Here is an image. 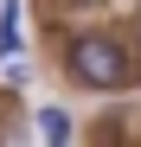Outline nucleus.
<instances>
[{
	"instance_id": "nucleus-1",
	"label": "nucleus",
	"mask_w": 141,
	"mask_h": 147,
	"mask_svg": "<svg viewBox=\"0 0 141 147\" xmlns=\"http://www.w3.org/2000/svg\"><path fill=\"white\" fill-rule=\"evenodd\" d=\"M64 70H70V83H83V90H96V96H115V90H128V83L141 77L135 45L115 38V32H83V38H70Z\"/></svg>"
},
{
	"instance_id": "nucleus-3",
	"label": "nucleus",
	"mask_w": 141,
	"mask_h": 147,
	"mask_svg": "<svg viewBox=\"0 0 141 147\" xmlns=\"http://www.w3.org/2000/svg\"><path fill=\"white\" fill-rule=\"evenodd\" d=\"M39 134L45 141H70V115L64 109H39Z\"/></svg>"
},
{
	"instance_id": "nucleus-2",
	"label": "nucleus",
	"mask_w": 141,
	"mask_h": 147,
	"mask_svg": "<svg viewBox=\"0 0 141 147\" xmlns=\"http://www.w3.org/2000/svg\"><path fill=\"white\" fill-rule=\"evenodd\" d=\"M19 51V0H0V58Z\"/></svg>"
}]
</instances>
